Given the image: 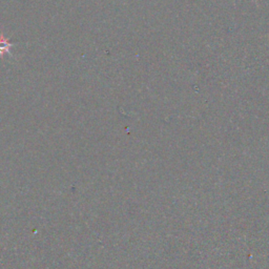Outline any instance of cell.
<instances>
[{
	"instance_id": "6da1fadb",
	"label": "cell",
	"mask_w": 269,
	"mask_h": 269,
	"mask_svg": "<svg viewBox=\"0 0 269 269\" xmlns=\"http://www.w3.org/2000/svg\"><path fill=\"white\" fill-rule=\"evenodd\" d=\"M11 47L12 43H10V41L3 35H0V56H3L4 54L9 53Z\"/></svg>"
}]
</instances>
